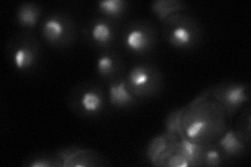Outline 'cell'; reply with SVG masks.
Instances as JSON below:
<instances>
[{
  "instance_id": "obj_6",
  "label": "cell",
  "mask_w": 251,
  "mask_h": 167,
  "mask_svg": "<svg viewBox=\"0 0 251 167\" xmlns=\"http://www.w3.org/2000/svg\"><path fill=\"white\" fill-rule=\"evenodd\" d=\"M157 29L146 20L128 22L121 31V41L125 49L136 57L151 53L157 43Z\"/></svg>"
},
{
  "instance_id": "obj_12",
  "label": "cell",
  "mask_w": 251,
  "mask_h": 167,
  "mask_svg": "<svg viewBox=\"0 0 251 167\" xmlns=\"http://www.w3.org/2000/svg\"><path fill=\"white\" fill-rule=\"evenodd\" d=\"M124 76L108 83V102L116 109H128L138 103V98L130 92Z\"/></svg>"
},
{
  "instance_id": "obj_11",
  "label": "cell",
  "mask_w": 251,
  "mask_h": 167,
  "mask_svg": "<svg viewBox=\"0 0 251 167\" xmlns=\"http://www.w3.org/2000/svg\"><path fill=\"white\" fill-rule=\"evenodd\" d=\"M57 155L62 160L63 166H103L108 164L100 154L89 149L66 147L60 149Z\"/></svg>"
},
{
  "instance_id": "obj_8",
  "label": "cell",
  "mask_w": 251,
  "mask_h": 167,
  "mask_svg": "<svg viewBox=\"0 0 251 167\" xmlns=\"http://www.w3.org/2000/svg\"><path fill=\"white\" fill-rule=\"evenodd\" d=\"M87 41L99 50L113 48L117 40L116 22L99 15L85 27Z\"/></svg>"
},
{
  "instance_id": "obj_20",
  "label": "cell",
  "mask_w": 251,
  "mask_h": 167,
  "mask_svg": "<svg viewBox=\"0 0 251 167\" xmlns=\"http://www.w3.org/2000/svg\"><path fill=\"white\" fill-rule=\"evenodd\" d=\"M183 109H177L169 114L166 120V129L169 135L176 137V133L181 135V121L183 116Z\"/></svg>"
},
{
  "instance_id": "obj_3",
  "label": "cell",
  "mask_w": 251,
  "mask_h": 167,
  "mask_svg": "<svg viewBox=\"0 0 251 167\" xmlns=\"http://www.w3.org/2000/svg\"><path fill=\"white\" fill-rule=\"evenodd\" d=\"M68 106L75 114L82 118H99L106 110V96L101 87L94 82L76 85L68 97Z\"/></svg>"
},
{
  "instance_id": "obj_18",
  "label": "cell",
  "mask_w": 251,
  "mask_h": 167,
  "mask_svg": "<svg viewBox=\"0 0 251 167\" xmlns=\"http://www.w3.org/2000/svg\"><path fill=\"white\" fill-rule=\"evenodd\" d=\"M23 165L27 167H57L63 166V162L57 153L39 152L25 158Z\"/></svg>"
},
{
  "instance_id": "obj_16",
  "label": "cell",
  "mask_w": 251,
  "mask_h": 167,
  "mask_svg": "<svg viewBox=\"0 0 251 167\" xmlns=\"http://www.w3.org/2000/svg\"><path fill=\"white\" fill-rule=\"evenodd\" d=\"M203 148H204L203 144L193 142L191 140L184 138L183 136H181V140L179 142L175 141L174 143L175 152L184 156L193 166L200 165Z\"/></svg>"
},
{
  "instance_id": "obj_2",
  "label": "cell",
  "mask_w": 251,
  "mask_h": 167,
  "mask_svg": "<svg viewBox=\"0 0 251 167\" xmlns=\"http://www.w3.org/2000/svg\"><path fill=\"white\" fill-rule=\"evenodd\" d=\"M162 34L169 45L178 50H192L202 39L199 22L193 16L183 12L170 15L163 21Z\"/></svg>"
},
{
  "instance_id": "obj_19",
  "label": "cell",
  "mask_w": 251,
  "mask_h": 167,
  "mask_svg": "<svg viewBox=\"0 0 251 167\" xmlns=\"http://www.w3.org/2000/svg\"><path fill=\"white\" fill-rule=\"evenodd\" d=\"M226 160V158L222 154L221 150L218 148L215 143H208V144L204 145L203 152L201 155V161L200 165L211 166L216 167L222 165L223 162Z\"/></svg>"
},
{
  "instance_id": "obj_14",
  "label": "cell",
  "mask_w": 251,
  "mask_h": 167,
  "mask_svg": "<svg viewBox=\"0 0 251 167\" xmlns=\"http://www.w3.org/2000/svg\"><path fill=\"white\" fill-rule=\"evenodd\" d=\"M42 14L43 9L39 4L34 2H23L16 9L15 20L20 27L25 30H30L38 24L40 25L43 19Z\"/></svg>"
},
{
  "instance_id": "obj_15",
  "label": "cell",
  "mask_w": 251,
  "mask_h": 167,
  "mask_svg": "<svg viewBox=\"0 0 251 167\" xmlns=\"http://www.w3.org/2000/svg\"><path fill=\"white\" fill-rule=\"evenodd\" d=\"M129 2L124 0H103L97 3V9L100 16L117 22L127 14Z\"/></svg>"
},
{
  "instance_id": "obj_13",
  "label": "cell",
  "mask_w": 251,
  "mask_h": 167,
  "mask_svg": "<svg viewBox=\"0 0 251 167\" xmlns=\"http://www.w3.org/2000/svg\"><path fill=\"white\" fill-rule=\"evenodd\" d=\"M215 144L226 159L240 157L247 152V143L243 141L237 131L234 130H229L220 135Z\"/></svg>"
},
{
  "instance_id": "obj_10",
  "label": "cell",
  "mask_w": 251,
  "mask_h": 167,
  "mask_svg": "<svg viewBox=\"0 0 251 167\" xmlns=\"http://www.w3.org/2000/svg\"><path fill=\"white\" fill-rule=\"evenodd\" d=\"M96 73L107 83L123 77L126 73L124 59L114 48L100 50L96 60Z\"/></svg>"
},
{
  "instance_id": "obj_4",
  "label": "cell",
  "mask_w": 251,
  "mask_h": 167,
  "mask_svg": "<svg viewBox=\"0 0 251 167\" xmlns=\"http://www.w3.org/2000/svg\"><path fill=\"white\" fill-rule=\"evenodd\" d=\"M7 57L19 73H31L41 60L40 43L29 31L15 35L7 44Z\"/></svg>"
},
{
  "instance_id": "obj_9",
  "label": "cell",
  "mask_w": 251,
  "mask_h": 167,
  "mask_svg": "<svg viewBox=\"0 0 251 167\" xmlns=\"http://www.w3.org/2000/svg\"><path fill=\"white\" fill-rule=\"evenodd\" d=\"M248 91L249 87L247 84L226 82L216 87L214 95L225 112L232 115L248 101Z\"/></svg>"
},
{
  "instance_id": "obj_17",
  "label": "cell",
  "mask_w": 251,
  "mask_h": 167,
  "mask_svg": "<svg viewBox=\"0 0 251 167\" xmlns=\"http://www.w3.org/2000/svg\"><path fill=\"white\" fill-rule=\"evenodd\" d=\"M150 7L158 19L163 21L172 14L184 12L186 10V4L180 0H156L151 3Z\"/></svg>"
},
{
  "instance_id": "obj_7",
  "label": "cell",
  "mask_w": 251,
  "mask_h": 167,
  "mask_svg": "<svg viewBox=\"0 0 251 167\" xmlns=\"http://www.w3.org/2000/svg\"><path fill=\"white\" fill-rule=\"evenodd\" d=\"M40 35L43 41L56 48H65L75 43L76 26L74 19L66 13L53 12L40 23Z\"/></svg>"
},
{
  "instance_id": "obj_1",
  "label": "cell",
  "mask_w": 251,
  "mask_h": 167,
  "mask_svg": "<svg viewBox=\"0 0 251 167\" xmlns=\"http://www.w3.org/2000/svg\"><path fill=\"white\" fill-rule=\"evenodd\" d=\"M221 109L206 105L192 108L191 112L182 116L181 136L203 145L213 142L224 130Z\"/></svg>"
},
{
  "instance_id": "obj_5",
  "label": "cell",
  "mask_w": 251,
  "mask_h": 167,
  "mask_svg": "<svg viewBox=\"0 0 251 167\" xmlns=\"http://www.w3.org/2000/svg\"><path fill=\"white\" fill-rule=\"evenodd\" d=\"M125 82L136 98L153 97L161 91L163 76L160 69L149 62H139L125 73Z\"/></svg>"
}]
</instances>
